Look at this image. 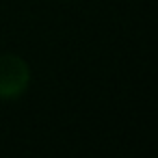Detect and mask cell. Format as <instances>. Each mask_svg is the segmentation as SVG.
<instances>
[{
    "instance_id": "cell-1",
    "label": "cell",
    "mask_w": 158,
    "mask_h": 158,
    "mask_svg": "<svg viewBox=\"0 0 158 158\" xmlns=\"http://www.w3.org/2000/svg\"><path fill=\"white\" fill-rule=\"evenodd\" d=\"M31 82V69L15 54H0V98H18Z\"/></svg>"
}]
</instances>
